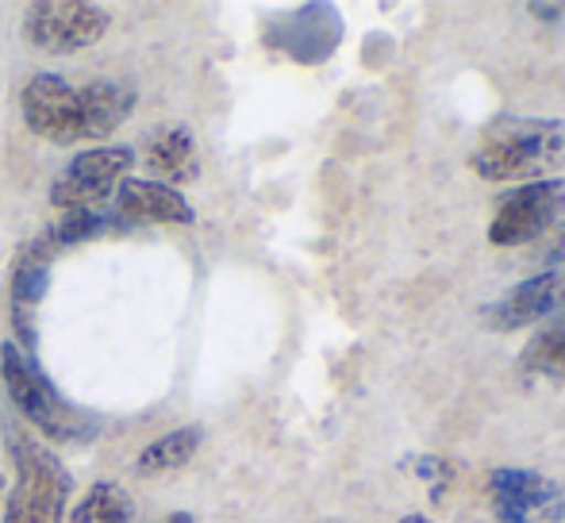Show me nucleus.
<instances>
[{"mask_svg": "<svg viewBox=\"0 0 565 523\" xmlns=\"http://www.w3.org/2000/svg\"><path fill=\"white\" fill-rule=\"evenodd\" d=\"M466 162L484 181H543L565 166V124L543 116H497L481 128Z\"/></svg>", "mask_w": 565, "mask_h": 523, "instance_id": "nucleus-1", "label": "nucleus"}, {"mask_svg": "<svg viewBox=\"0 0 565 523\" xmlns=\"http://www.w3.org/2000/svg\"><path fill=\"white\" fill-rule=\"evenodd\" d=\"M0 377H4V393L12 401V408L28 419L31 427L46 435L54 442H93L100 435V424L82 412L77 404H70L58 393V385L46 377V370L39 366L35 354H28L20 343L0 346Z\"/></svg>", "mask_w": 565, "mask_h": 523, "instance_id": "nucleus-2", "label": "nucleus"}, {"mask_svg": "<svg viewBox=\"0 0 565 523\" xmlns=\"http://www.w3.org/2000/svg\"><path fill=\"white\" fill-rule=\"evenodd\" d=\"M4 442L15 466V485L4 501V523H62L74 493L66 462L43 442H35L15 419L4 424Z\"/></svg>", "mask_w": 565, "mask_h": 523, "instance_id": "nucleus-3", "label": "nucleus"}, {"mask_svg": "<svg viewBox=\"0 0 565 523\" xmlns=\"http://www.w3.org/2000/svg\"><path fill=\"white\" fill-rule=\"evenodd\" d=\"M565 212V178H543V181H523L512 193L497 201L489 224L492 247H531L539 235L558 227Z\"/></svg>", "mask_w": 565, "mask_h": 523, "instance_id": "nucleus-4", "label": "nucleus"}, {"mask_svg": "<svg viewBox=\"0 0 565 523\" xmlns=\"http://www.w3.org/2000/svg\"><path fill=\"white\" fill-rule=\"evenodd\" d=\"M131 166H135L131 147L82 150V154L62 170V178L51 185V204L58 212L108 209L116 196V185L131 173Z\"/></svg>", "mask_w": 565, "mask_h": 523, "instance_id": "nucleus-5", "label": "nucleus"}, {"mask_svg": "<svg viewBox=\"0 0 565 523\" xmlns=\"http://www.w3.org/2000/svg\"><path fill=\"white\" fill-rule=\"evenodd\" d=\"M108 12L97 4H82V0H43L31 4L23 15V39L35 51L46 54H74L105 39Z\"/></svg>", "mask_w": 565, "mask_h": 523, "instance_id": "nucleus-6", "label": "nucleus"}, {"mask_svg": "<svg viewBox=\"0 0 565 523\" xmlns=\"http://www.w3.org/2000/svg\"><path fill=\"white\" fill-rule=\"evenodd\" d=\"M342 35H347V28H342V15L335 4H300L285 15H274L262 28L266 46L281 51L285 58L300 62V66L328 62L339 51Z\"/></svg>", "mask_w": 565, "mask_h": 523, "instance_id": "nucleus-7", "label": "nucleus"}, {"mask_svg": "<svg viewBox=\"0 0 565 523\" xmlns=\"http://www.w3.org/2000/svg\"><path fill=\"white\" fill-rule=\"evenodd\" d=\"M489 501L500 523H565V489L535 470H492Z\"/></svg>", "mask_w": 565, "mask_h": 523, "instance_id": "nucleus-8", "label": "nucleus"}, {"mask_svg": "<svg viewBox=\"0 0 565 523\" xmlns=\"http://www.w3.org/2000/svg\"><path fill=\"white\" fill-rule=\"evenodd\" d=\"M20 113L31 135L46 142H82V113H77V85L58 74H35L20 93Z\"/></svg>", "mask_w": 565, "mask_h": 523, "instance_id": "nucleus-9", "label": "nucleus"}, {"mask_svg": "<svg viewBox=\"0 0 565 523\" xmlns=\"http://www.w3.org/2000/svg\"><path fill=\"white\" fill-rule=\"evenodd\" d=\"M58 250L35 235L31 243H23L20 255L12 262V323L20 335L23 351H35V312L43 305L46 289H51V262Z\"/></svg>", "mask_w": 565, "mask_h": 523, "instance_id": "nucleus-10", "label": "nucleus"}, {"mask_svg": "<svg viewBox=\"0 0 565 523\" xmlns=\"http://www.w3.org/2000/svg\"><path fill=\"white\" fill-rule=\"evenodd\" d=\"M565 292V274L554 269V274H531L527 281L512 285L497 305L484 308V323L489 331H520L531 328V323H543L558 312Z\"/></svg>", "mask_w": 565, "mask_h": 523, "instance_id": "nucleus-11", "label": "nucleus"}, {"mask_svg": "<svg viewBox=\"0 0 565 523\" xmlns=\"http://www.w3.org/2000/svg\"><path fill=\"white\" fill-rule=\"evenodd\" d=\"M116 220L127 227H147V224H193L196 212L178 189L162 185V181L147 178H124L113 196Z\"/></svg>", "mask_w": 565, "mask_h": 523, "instance_id": "nucleus-12", "label": "nucleus"}, {"mask_svg": "<svg viewBox=\"0 0 565 523\" xmlns=\"http://www.w3.org/2000/svg\"><path fill=\"white\" fill-rule=\"evenodd\" d=\"M139 105V93L135 85L113 82V77H100L77 89V113H82V139H108L127 116Z\"/></svg>", "mask_w": 565, "mask_h": 523, "instance_id": "nucleus-13", "label": "nucleus"}, {"mask_svg": "<svg viewBox=\"0 0 565 523\" xmlns=\"http://www.w3.org/2000/svg\"><path fill=\"white\" fill-rule=\"evenodd\" d=\"M142 166L147 173H154V181L162 185H178V181H193L201 173V158H196L193 131L185 124H166L147 139L142 147Z\"/></svg>", "mask_w": 565, "mask_h": 523, "instance_id": "nucleus-14", "label": "nucleus"}, {"mask_svg": "<svg viewBox=\"0 0 565 523\" xmlns=\"http://www.w3.org/2000/svg\"><path fill=\"white\" fill-rule=\"evenodd\" d=\"M520 374L527 382H565V316L554 312L520 351Z\"/></svg>", "mask_w": 565, "mask_h": 523, "instance_id": "nucleus-15", "label": "nucleus"}, {"mask_svg": "<svg viewBox=\"0 0 565 523\" xmlns=\"http://www.w3.org/2000/svg\"><path fill=\"white\" fill-rule=\"evenodd\" d=\"M196 447H201V427H178V431L162 435V439L150 442V447L142 450L139 462H135V473L154 478V473L181 470V466L196 455Z\"/></svg>", "mask_w": 565, "mask_h": 523, "instance_id": "nucleus-16", "label": "nucleus"}, {"mask_svg": "<svg viewBox=\"0 0 565 523\" xmlns=\"http://www.w3.org/2000/svg\"><path fill=\"white\" fill-rule=\"evenodd\" d=\"M131 520H135V501L116 481H97L77 501V509L70 512V523H131Z\"/></svg>", "mask_w": 565, "mask_h": 523, "instance_id": "nucleus-17", "label": "nucleus"}, {"mask_svg": "<svg viewBox=\"0 0 565 523\" xmlns=\"http://www.w3.org/2000/svg\"><path fill=\"white\" fill-rule=\"evenodd\" d=\"M404 470L416 473L435 501H443V497H447V489L454 485V473H458V470H454V462H447V458H439V455H408V458H404Z\"/></svg>", "mask_w": 565, "mask_h": 523, "instance_id": "nucleus-18", "label": "nucleus"}, {"mask_svg": "<svg viewBox=\"0 0 565 523\" xmlns=\"http://www.w3.org/2000/svg\"><path fill=\"white\" fill-rule=\"evenodd\" d=\"M562 262H565V224L551 227V232L539 235L527 247V266L535 274H554V269H562Z\"/></svg>", "mask_w": 565, "mask_h": 523, "instance_id": "nucleus-19", "label": "nucleus"}, {"mask_svg": "<svg viewBox=\"0 0 565 523\" xmlns=\"http://www.w3.org/2000/svg\"><path fill=\"white\" fill-rule=\"evenodd\" d=\"M527 12L539 15V20H554V15L565 20V4H527Z\"/></svg>", "mask_w": 565, "mask_h": 523, "instance_id": "nucleus-20", "label": "nucleus"}, {"mask_svg": "<svg viewBox=\"0 0 565 523\" xmlns=\"http://www.w3.org/2000/svg\"><path fill=\"white\" fill-rule=\"evenodd\" d=\"M162 523H196L193 516H189V512H173L170 520H162Z\"/></svg>", "mask_w": 565, "mask_h": 523, "instance_id": "nucleus-21", "label": "nucleus"}, {"mask_svg": "<svg viewBox=\"0 0 565 523\" xmlns=\"http://www.w3.org/2000/svg\"><path fill=\"white\" fill-rule=\"evenodd\" d=\"M401 523H431V520L419 516V512H408V516H401Z\"/></svg>", "mask_w": 565, "mask_h": 523, "instance_id": "nucleus-22", "label": "nucleus"}, {"mask_svg": "<svg viewBox=\"0 0 565 523\" xmlns=\"http://www.w3.org/2000/svg\"><path fill=\"white\" fill-rule=\"evenodd\" d=\"M558 312H565V292H562V305H558Z\"/></svg>", "mask_w": 565, "mask_h": 523, "instance_id": "nucleus-23", "label": "nucleus"}, {"mask_svg": "<svg viewBox=\"0 0 565 523\" xmlns=\"http://www.w3.org/2000/svg\"><path fill=\"white\" fill-rule=\"evenodd\" d=\"M323 523H339V520H323Z\"/></svg>", "mask_w": 565, "mask_h": 523, "instance_id": "nucleus-24", "label": "nucleus"}, {"mask_svg": "<svg viewBox=\"0 0 565 523\" xmlns=\"http://www.w3.org/2000/svg\"><path fill=\"white\" fill-rule=\"evenodd\" d=\"M0 485H4V481H0Z\"/></svg>", "mask_w": 565, "mask_h": 523, "instance_id": "nucleus-25", "label": "nucleus"}]
</instances>
